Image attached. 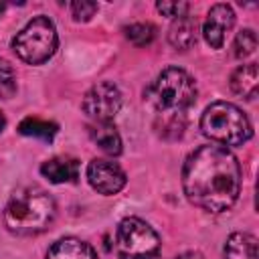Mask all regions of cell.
I'll return each instance as SVG.
<instances>
[{
  "mask_svg": "<svg viewBox=\"0 0 259 259\" xmlns=\"http://www.w3.org/2000/svg\"><path fill=\"white\" fill-rule=\"evenodd\" d=\"M182 188L186 198L206 212L229 210L241 192V166L235 154L219 144L196 148L184 160Z\"/></svg>",
  "mask_w": 259,
  "mask_h": 259,
  "instance_id": "6da1fadb",
  "label": "cell"
},
{
  "mask_svg": "<svg viewBox=\"0 0 259 259\" xmlns=\"http://www.w3.org/2000/svg\"><path fill=\"white\" fill-rule=\"evenodd\" d=\"M57 214L53 196L40 186H22L4 206V225L10 233L30 237L47 231Z\"/></svg>",
  "mask_w": 259,
  "mask_h": 259,
  "instance_id": "7a4b0ae2",
  "label": "cell"
},
{
  "mask_svg": "<svg viewBox=\"0 0 259 259\" xmlns=\"http://www.w3.org/2000/svg\"><path fill=\"white\" fill-rule=\"evenodd\" d=\"M144 97L158 115H184L196 101V83L184 69L168 67L146 87Z\"/></svg>",
  "mask_w": 259,
  "mask_h": 259,
  "instance_id": "3957f363",
  "label": "cell"
},
{
  "mask_svg": "<svg viewBox=\"0 0 259 259\" xmlns=\"http://www.w3.org/2000/svg\"><path fill=\"white\" fill-rule=\"evenodd\" d=\"M200 130L206 138L225 148L241 146L253 136L249 117L235 103L229 101L210 103L200 117Z\"/></svg>",
  "mask_w": 259,
  "mask_h": 259,
  "instance_id": "277c9868",
  "label": "cell"
},
{
  "mask_svg": "<svg viewBox=\"0 0 259 259\" xmlns=\"http://www.w3.org/2000/svg\"><path fill=\"white\" fill-rule=\"evenodd\" d=\"M57 45H59L57 28L53 20H49L47 16H34L12 38V49L16 57L28 65L47 63L55 55Z\"/></svg>",
  "mask_w": 259,
  "mask_h": 259,
  "instance_id": "5b68a950",
  "label": "cell"
},
{
  "mask_svg": "<svg viewBox=\"0 0 259 259\" xmlns=\"http://www.w3.org/2000/svg\"><path fill=\"white\" fill-rule=\"evenodd\" d=\"M158 233L138 217H125L115 231V251L121 259H158Z\"/></svg>",
  "mask_w": 259,
  "mask_h": 259,
  "instance_id": "8992f818",
  "label": "cell"
},
{
  "mask_svg": "<svg viewBox=\"0 0 259 259\" xmlns=\"http://www.w3.org/2000/svg\"><path fill=\"white\" fill-rule=\"evenodd\" d=\"M81 107H83V113L89 119H93V123L111 121L121 107V91L109 81L95 83L85 93Z\"/></svg>",
  "mask_w": 259,
  "mask_h": 259,
  "instance_id": "52a82bcc",
  "label": "cell"
},
{
  "mask_svg": "<svg viewBox=\"0 0 259 259\" xmlns=\"http://www.w3.org/2000/svg\"><path fill=\"white\" fill-rule=\"evenodd\" d=\"M87 180L93 190H97L99 194L111 196L125 186V172L113 160L95 158L87 166Z\"/></svg>",
  "mask_w": 259,
  "mask_h": 259,
  "instance_id": "ba28073f",
  "label": "cell"
},
{
  "mask_svg": "<svg viewBox=\"0 0 259 259\" xmlns=\"http://www.w3.org/2000/svg\"><path fill=\"white\" fill-rule=\"evenodd\" d=\"M235 24V12L229 4H214L206 12L204 24H202V36L210 49H221L225 45V38L229 30Z\"/></svg>",
  "mask_w": 259,
  "mask_h": 259,
  "instance_id": "9c48e42d",
  "label": "cell"
},
{
  "mask_svg": "<svg viewBox=\"0 0 259 259\" xmlns=\"http://www.w3.org/2000/svg\"><path fill=\"white\" fill-rule=\"evenodd\" d=\"M45 259H99V257L89 243L77 237H63L51 245Z\"/></svg>",
  "mask_w": 259,
  "mask_h": 259,
  "instance_id": "30bf717a",
  "label": "cell"
},
{
  "mask_svg": "<svg viewBox=\"0 0 259 259\" xmlns=\"http://www.w3.org/2000/svg\"><path fill=\"white\" fill-rule=\"evenodd\" d=\"M198 38V24L192 16H180L174 18V22L170 24L168 30V40L176 51H188L196 45Z\"/></svg>",
  "mask_w": 259,
  "mask_h": 259,
  "instance_id": "8fae6325",
  "label": "cell"
},
{
  "mask_svg": "<svg viewBox=\"0 0 259 259\" xmlns=\"http://www.w3.org/2000/svg\"><path fill=\"white\" fill-rule=\"evenodd\" d=\"M40 174L45 178H49L55 184H63V182H73L79 176V162L75 158H67V156H57L51 158L47 162H42L40 166Z\"/></svg>",
  "mask_w": 259,
  "mask_h": 259,
  "instance_id": "7c38bea8",
  "label": "cell"
},
{
  "mask_svg": "<svg viewBox=\"0 0 259 259\" xmlns=\"http://www.w3.org/2000/svg\"><path fill=\"white\" fill-rule=\"evenodd\" d=\"M231 89L239 97L245 99H255L257 97V87H259V69L255 63L241 65L233 71L231 75Z\"/></svg>",
  "mask_w": 259,
  "mask_h": 259,
  "instance_id": "4fadbf2b",
  "label": "cell"
},
{
  "mask_svg": "<svg viewBox=\"0 0 259 259\" xmlns=\"http://www.w3.org/2000/svg\"><path fill=\"white\" fill-rule=\"evenodd\" d=\"M89 134H91V140L99 146V150H103L105 154L109 156H117L121 154V138L115 130V125L111 121H105V123H93L89 127Z\"/></svg>",
  "mask_w": 259,
  "mask_h": 259,
  "instance_id": "5bb4252c",
  "label": "cell"
},
{
  "mask_svg": "<svg viewBox=\"0 0 259 259\" xmlns=\"http://www.w3.org/2000/svg\"><path fill=\"white\" fill-rule=\"evenodd\" d=\"M227 259H257V239L249 233H233L225 243Z\"/></svg>",
  "mask_w": 259,
  "mask_h": 259,
  "instance_id": "9a60e30c",
  "label": "cell"
},
{
  "mask_svg": "<svg viewBox=\"0 0 259 259\" xmlns=\"http://www.w3.org/2000/svg\"><path fill=\"white\" fill-rule=\"evenodd\" d=\"M18 132L28 138H38V140L51 142L55 138V134L59 132V125L55 121H47L40 117H24L18 123Z\"/></svg>",
  "mask_w": 259,
  "mask_h": 259,
  "instance_id": "2e32d148",
  "label": "cell"
},
{
  "mask_svg": "<svg viewBox=\"0 0 259 259\" xmlns=\"http://www.w3.org/2000/svg\"><path fill=\"white\" fill-rule=\"evenodd\" d=\"M125 38L136 47H146L156 38V28L150 22H134L125 26Z\"/></svg>",
  "mask_w": 259,
  "mask_h": 259,
  "instance_id": "e0dca14e",
  "label": "cell"
},
{
  "mask_svg": "<svg viewBox=\"0 0 259 259\" xmlns=\"http://www.w3.org/2000/svg\"><path fill=\"white\" fill-rule=\"evenodd\" d=\"M257 49V34L253 28H243L237 32L235 42H233V53L237 59H247L255 53Z\"/></svg>",
  "mask_w": 259,
  "mask_h": 259,
  "instance_id": "ac0fdd59",
  "label": "cell"
},
{
  "mask_svg": "<svg viewBox=\"0 0 259 259\" xmlns=\"http://www.w3.org/2000/svg\"><path fill=\"white\" fill-rule=\"evenodd\" d=\"M16 93V75L6 59L0 57V101L10 99Z\"/></svg>",
  "mask_w": 259,
  "mask_h": 259,
  "instance_id": "d6986e66",
  "label": "cell"
},
{
  "mask_svg": "<svg viewBox=\"0 0 259 259\" xmlns=\"http://www.w3.org/2000/svg\"><path fill=\"white\" fill-rule=\"evenodd\" d=\"M69 10H71V16H73L77 22H85V20H89V18L97 12V4H95V2H85V0H81V2H73V4L69 6Z\"/></svg>",
  "mask_w": 259,
  "mask_h": 259,
  "instance_id": "ffe728a7",
  "label": "cell"
},
{
  "mask_svg": "<svg viewBox=\"0 0 259 259\" xmlns=\"http://www.w3.org/2000/svg\"><path fill=\"white\" fill-rule=\"evenodd\" d=\"M156 8H158V12H162L164 16H170V18H180V16L188 14L186 2H158Z\"/></svg>",
  "mask_w": 259,
  "mask_h": 259,
  "instance_id": "44dd1931",
  "label": "cell"
},
{
  "mask_svg": "<svg viewBox=\"0 0 259 259\" xmlns=\"http://www.w3.org/2000/svg\"><path fill=\"white\" fill-rule=\"evenodd\" d=\"M176 259H204L200 253H196V251H186V253H182V255H178Z\"/></svg>",
  "mask_w": 259,
  "mask_h": 259,
  "instance_id": "7402d4cb",
  "label": "cell"
},
{
  "mask_svg": "<svg viewBox=\"0 0 259 259\" xmlns=\"http://www.w3.org/2000/svg\"><path fill=\"white\" fill-rule=\"evenodd\" d=\"M4 125H6V119H4V115H2V113H0V132H2V130H4Z\"/></svg>",
  "mask_w": 259,
  "mask_h": 259,
  "instance_id": "603a6c76",
  "label": "cell"
},
{
  "mask_svg": "<svg viewBox=\"0 0 259 259\" xmlns=\"http://www.w3.org/2000/svg\"><path fill=\"white\" fill-rule=\"evenodd\" d=\"M2 12H4V4H0V16H2Z\"/></svg>",
  "mask_w": 259,
  "mask_h": 259,
  "instance_id": "cb8c5ba5",
  "label": "cell"
}]
</instances>
